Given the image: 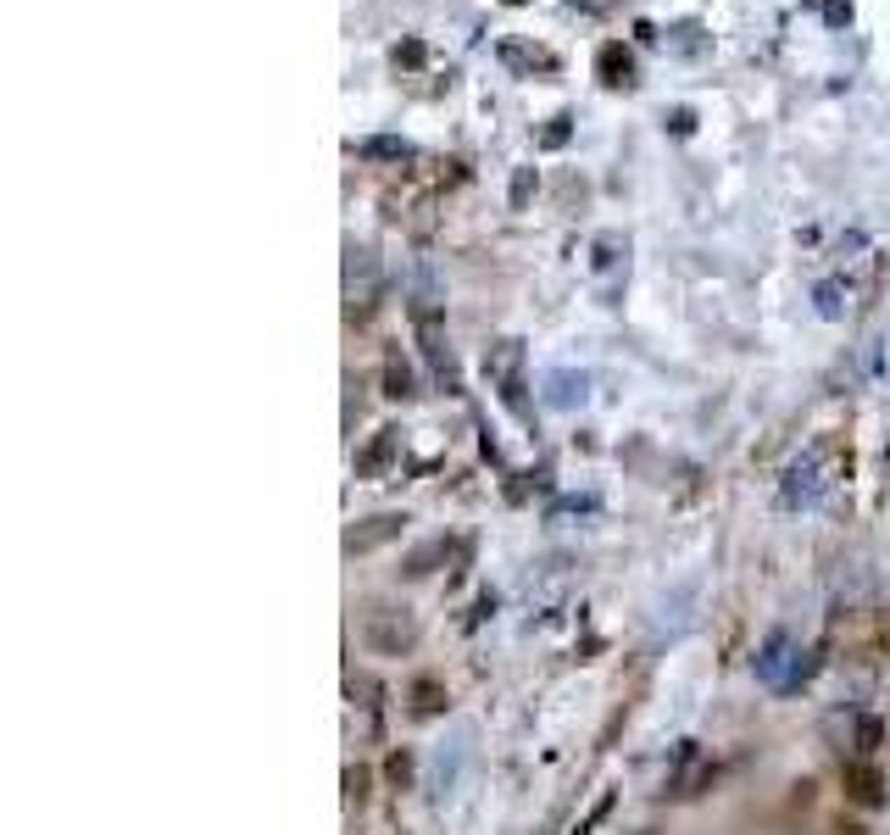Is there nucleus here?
Here are the masks:
<instances>
[{
  "label": "nucleus",
  "mask_w": 890,
  "mask_h": 835,
  "mask_svg": "<svg viewBox=\"0 0 890 835\" xmlns=\"http://www.w3.org/2000/svg\"><path fill=\"white\" fill-rule=\"evenodd\" d=\"M401 524H406L401 513H378V519H367L362 530H351V541H345V546H351V552H373L378 541H390V535H401Z\"/></svg>",
  "instance_id": "obj_8"
},
{
  "label": "nucleus",
  "mask_w": 890,
  "mask_h": 835,
  "mask_svg": "<svg viewBox=\"0 0 890 835\" xmlns=\"http://www.w3.org/2000/svg\"><path fill=\"white\" fill-rule=\"evenodd\" d=\"M568 123H574V118H568V112H563V118H552V129H546V134H540V145H546V151H557V145H568V134H574V129H568Z\"/></svg>",
  "instance_id": "obj_12"
},
{
  "label": "nucleus",
  "mask_w": 890,
  "mask_h": 835,
  "mask_svg": "<svg viewBox=\"0 0 890 835\" xmlns=\"http://www.w3.org/2000/svg\"><path fill=\"white\" fill-rule=\"evenodd\" d=\"M529 190H535V168H518V179H513V207H524Z\"/></svg>",
  "instance_id": "obj_14"
},
{
  "label": "nucleus",
  "mask_w": 890,
  "mask_h": 835,
  "mask_svg": "<svg viewBox=\"0 0 890 835\" xmlns=\"http://www.w3.org/2000/svg\"><path fill=\"white\" fill-rule=\"evenodd\" d=\"M585 373H574V368H552L546 373V406H557V412H574V406H585Z\"/></svg>",
  "instance_id": "obj_6"
},
{
  "label": "nucleus",
  "mask_w": 890,
  "mask_h": 835,
  "mask_svg": "<svg viewBox=\"0 0 890 835\" xmlns=\"http://www.w3.org/2000/svg\"><path fill=\"white\" fill-rule=\"evenodd\" d=\"M596 73H601V84H607V90H629V84H635V57L613 40V46H601V51H596Z\"/></svg>",
  "instance_id": "obj_7"
},
{
  "label": "nucleus",
  "mask_w": 890,
  "mask_h": 835,
  "mask_svg": "<svg viewBox=\"0 0 890 835\" xmlns=\"http://www.w3.org/2000/svg\"><path fill=\"white\" fill-rule=\"evenodd\" d=\"M529 356H524V340H496L490 351H485V379H490V390L502 395V406L513 412V418H529Z\"/></svg>",
  "instance_id": "obj_3"
},
{
  "label": "nucleus",
  "mask_w": 890,
  "mask_h": 835,
  "mask_svg": "<svg viewBox=\"0 0 890 835\" xmlns=\"http://www.w3.org/2000/svg\"><path fill=\"white\" fill-rule=\"evenodd\" d=\"M362 157H395V162H401V157H412V151H406L401 140H367V145H362Z\"/></svg>",
  "instance_id": "obj_13"
},
{
  "label": "nucleus",
  "mask_w": 890,
  "mask_h": 835,
  "mask_svg": "<svg viewBox=\"0 0 890 835\" xmlns=\"http://www.w3.org/2000/svg\"><path fill=\"white\" fill-rule=\"evenodd\" d=\"M823 18H829V23H851V7H840V0H829V7H823Z\"/></svg>",
  "instance_id": "obj_15"
},
{
  "label": "nucleus",
  "mask_w": 890,
  "mask_h": 835,
  "mask_svg": "<svg viewBox=\"0 0 890 835\" xmlns=\"http://www.w3.org/2000/svg\"><path fill=\"white\" fill-rule=\"evenodd\" d=\"M395 446H401V435H395V430H378V441H373V446H367V452L356 457V474H362V480H378V474L390 469Z\"/></svg>",
  "instance_id": "obj_9"
},
{
  "label": "nucleus",
  "mask_w": 890,
  "mask_h": 835,
  "mask_svg": "<svg viewBox=\"0 0 890 835\" xmlns=\"http://www.w3.org/2000/svg\"><path fill=\"white\" fill-rule=\"evenodd\" d=\"M507 7H524V0H507Z\"/></svg>",
  "instance_id": "obj_17"
},
{
  "label": "nucleus",
  "mask_w": 890,
  "mask_h": 835,
  "mask_svg": "<svg viewBox=\"0 0 890 835\" xmlns=\"http://www.w3.org/2000/svg\"><path fill=\"white\" fill-rule=\"evenodd\" d=\"M395 62H406V68H417V62H423V46H401V51H395Z\"/></svg>",
  "instance_id": "obj_16"
},
{
  "label": "nucleus",
  "mask_w": 890,
  "mask_h": 835,
  "mask_svg": "<svg viewBox=\"0 0 890 835\" xmlns=\"http://www.w3.org/2000/svg\"><path fill=\"white\" fill-rule=\"evenodd\" d=\"M362 641H367L373 652L395 657V652H406V646L417 641V624L406 618V607H401V613H395V607H367V613H362Z\"/></svg>",
  "instance_id": "obj_5"
},
{
  "label": "nucleus",
  "mask_w": 890,
  "mask_h": 835,
  "mask_svg": "<svg viewBox=\"0 0 890 835\" xmlns=\"http://www.w3.org/2000/svg\"><path fill=\"white\" fill-rule=\"evenodd\" d=\"M751 674H757L768 691L790 696V691H801V685H807L812 663H807V652H801V641H796V635L773 630V635L757 646V657H751Z\"/></svg>",
  "instance_id": "obj_2"
},
{
  "label": "nucleus",
  "mask_w": 890,
  "mask_h": 835,
  "mask_svg": "<svg viewBox=\"0 0 890 835\" xmlns=\"http://www.w3.org/2000/svg\"><path fill=\"white\" fill-rule=\"evenodd\" d=\"M846 785H851V802H862V807H879L884 802V791H879V774L857 757V763H846Z\"/></svg>",
  "instance_id": "obj_10"
},
{
  "label": "nucleus",
  "mask_w": 890,
  "mask_h": 835,
  "mask_svg": "<svg viewBox=\"0 0 890 835\" xmlns=\"http://www.w3.org/2000/svg\"><path fill=\"white\" fill-rule=\"evenodd\" d=\"M384 384H390V395L406 401V395H412V368H406L401 356H390V362H384Z\"/></svg>",
  "instance_id": "obj_11"
},
{
  "label": "nucleus",
  "mask_w": 890,
  "mask_h": 835,
  "mask_svg": "<svg viewBox=\"0 0 890 835\" xmlns=\"http://www.w3.org/2000/svg\"><path fill=\"white\" fill-rule=\"evenodd\" d=\"M835 474H840V446L835 441H812L779 480V502L796 513V507H818L829 491H835Z\"/></svg>",
  "instance_id": "obj_1"
},
{
  "label": "nucleus",
  "mask_w": 890,
  "mask_h": 835,
  "mask_svg": "<svg viewBox=\"0 0 890 835\" xmlns=\"http://www.w3.org/2000/svg\"><path fill=\"white\" fill-rule=\"evenodd\" d=\"M412 329H417V345H423V356H428L434 379H439L445 390H463L457 362H452V345H445V312H439V301H434V295H412Z\"/></svg>",
  "instance_id": "obj_4"
}]
</instances>
